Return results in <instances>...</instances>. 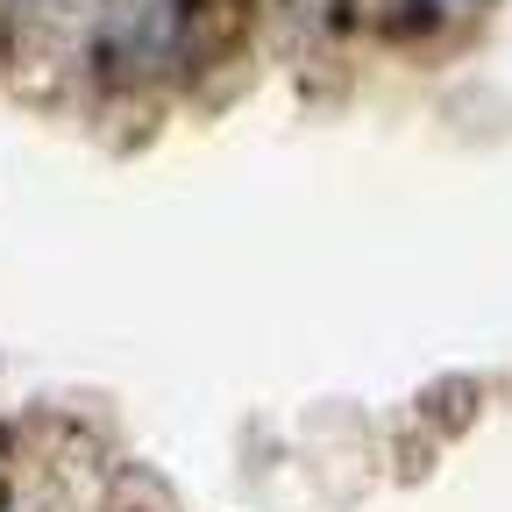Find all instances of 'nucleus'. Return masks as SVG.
<instances>
[{"label": "nucleus", "instance_id": "1", "mask_svg": "<svg viewBox=\"0 0 512 512\" xmlns=\"http://www.w3.org/2000/svg\"><path fill=\"white\" fill-rule=\"evenodd\" d=\"M107 43L128 50V64H157V57H171V43H178V0H121Z\"/></svg>", "mask_w": 512, "mask_h": 512}, {"label": "nucleus", "instance_id": "2", "mask_svg": "<svg viewBox=\"0 0 512 512\" xmlns=\"http://www.w3.org/2000/svg\"><path fill=\"white\" fill-rule=\"evenodd\" d=\"M406 8H413V15H427V22H441V15H463L470 0H406Z\"/></svg>", "mask_w": 512, "mask_h": 512}]
</instances>
